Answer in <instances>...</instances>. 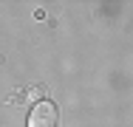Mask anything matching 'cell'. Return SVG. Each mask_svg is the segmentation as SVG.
Wrapping results in <instances>:
<instances>
[{
    "label": "cell",
    "mask_w": 133,
    "mask_h": 127,
    "mask_svg": "<svg viewBox=\"0 0 133 127\" xmlns=\"http://www.w3.org/2000/svg\"><path fill=\"white\" fill-rule=\"evenodd\" d=\"M28 127H57V107H54V102H48V99L37 102L31 107Z\"/></svg>",
    "instance_id": "obj_1"
}]
</instances>
